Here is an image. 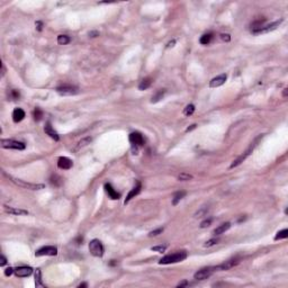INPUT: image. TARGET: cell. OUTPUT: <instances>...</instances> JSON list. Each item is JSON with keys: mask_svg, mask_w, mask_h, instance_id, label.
<instances>
[{"mask_svg": "<svg viewBox=\"0 0 288 288\" xmlns=\"http://www.w3.org/2000/svg\"><path fill=\"white\" fill-rule=\"evenodd\" d=\"M187 258V252L186 251H178L172 254H168V256L163 257L161 260L159 261L160 264H170V263H177V262H181Z\"/></svg>", "mask_w": 288, "mask_h": 288, "instance_id": "cell-1", "label": "cell"}, {"mask_svg": "<svg viewBox=\"0 0 288 288\" xmlns=\"http://www.w3.org/2000/svg\"><path fill=\"white\" fill-rule=\"evenodd\" d=\"M89 251H90V253L94 257H98V258L103 257L104 256L103 243L99 240H97V239H94V240L90 241V243H89Z\"/></svg>", "mask_w": 288, "mask_h": 288, "instance_id": "cell-2", "label": "cell"}, {"mask_svg": "<svg viewBox=\"0 0 288 288\" xmlns=\"http://www.w3.org/2000/svg\"><path fill=\"white\" fill-rule=\"evenodd\" d=\"M1 146L4 149H14V150H25L26 147L23 142L15 140H1Z\"/></svg>", "mask_w": 288, "mask_h": 288, "instance_id": "cell-3", "label": "cell"}, {"mask_svg": "<svg viewBox=\"0 0 288 288\" xmlns=\"http://www.w3.org/2000/svg\"><path fill=\"white\" fill-rule=\"evenodd\" d=\"M215 272V268L214 267H207V268H203L200 270H198L197 272H195L194 278L197 280H204L207 279L208 277H210Z\"/></svg>", "mask_w": 288, "mask_h": 288, "instance_id": "cell-4", "label": "cell"}, {"mask_svg": "<svg viewBox=\"0 0 288 288\" xmlns=\"http://www.w3.org/2000/svg\"><path fill=\"white\" fill-rule=\"evenodd\" d=\"M281 23H283V19H279V20H277V22H273V23H271V24H269V25H264V26H262L260 29L252 32V34H254V35H260V34H266V33L271 32V31H273V29H276Z\"/></svg>", "mask_w": 288, "mask_h": 288, "instance_id": "cell-5", "label": "cell"}, {"mask_svg": "<svg viewBox=\"0 0 288 288\" xmlns=\"http://www.w3.org/2000/svg\"><path fill=\"white\" fill-rule=\"evenodd\" d=\"M12 181L15 182L16 185L20 186V187H24V188H28V189L32 190H40L45 188V185L43 184H29V182H25L20 179H12Z\"/></svg>", "mask_w": 288, "mask_h": 288, "instance_id": "cell-6", "label": "cell"}, {"mask_svg": "<svg viewBox=\"0 0 288 288\" xmlns=\"http://www.w3.org/2000/svg\"><path fill=\"white\" fill-rule=\"evenodd\" d=\"M58 254V249L52 245H48V247H43V248L38 249L35 252L36 257H43V256H56Z\"/></svg>", "mask_w": 288, "mask_h": 288, "instance_id": "cell-7", "label": "cell"}, {"mask_svg": "<svg viewBox=\"0 0 288 288\" xmlns=\"http://www.w3.org/2000/svg\"><path fill=\"white\" fill-rule=\"evenodd\" d=\"M78 88L72 87V86H63V87L56 88V92L61 96H72L78 94Z\"/></svg>", "mask_w": 288, "mask_h": 288, "instance_id": "cell-8", "label": "cell"}, {"mask_svg": "<svg viewBox=\"0 0 288 288\" xmlns=\"http://www.w3.org/2000/svg\"><path fill=\"white\" fill-rule=\"evenodd\" d=\"M239 262H240V260H239V259H231V260L225 261V262H223L222 264H220V266H216V267H214V268H215V271L229 270V269L233 268V267H235L237 264H239Z\"/></svg>", "mask_w": 288, "mask_h": 288, "instance_id": "cell-9", "label": "cell"}, {"mask_svg": "<svg viewBox=\"0 0 288 288\" xmlns=\"http://www.w3.org/2000/svg\"><path fill=\"white\" fill-rule=\"evenodd\" d=\"M130 142L133 146H142L144 144V137L141 133L134 132L130 134Z\"/></svg>", "mask_w": 288, "mask_h": 288, "instance_id": "cell-10", "label": "cell"}, {"mask_svg": "<svg viewBox=\"0 0 288 288\" xmlns=\"http://www.w3.org/2000/svg\"><path fill=\"white\" fill-rule=\"evenodd\" d=\"M32 272H33V268L26 267V266H22V267H18V268L15 269V275H16L17 277H20V278L31 276Z\"/></svg>", "mask_w": 288, "mask_h": 288, "instance_id": "cell-11", "label": "cell"}, {"mask_svg": "<svg viewBox=\"0 0 288 288\" xmlns=\"http://www.w3.org/2000/svg\"><path fill=\"white\" fill-rule=\"evenodd\" d=\"M254 145H256V144H253V145H251V146H250V147H249V149H248V150L245 151L244 153H243V154H242V155H241L240 158H237V160H235V161H233V163H232V164H231V166H230V169H233L234 167H237V166H239V164H241L242 162L244 161L245 159H247V158H248V157H249V155H250V153H251V152H252V151H253V147H254Z\"/></svg>", "mask_w": 288, "mask_h": 288, "instance_id": "cell-12", "label": "cell"}, {"mask_svg": "<svg viewBox=\"0 0 288 288\" xmlns=\"http://www.w3.org/2000/svg\"><path fill=\"white\" fill-rule=\"evenodd\" d=\"M72 166H73V162L72 160H70L67 157H60L59 160H58V167L60 169H63V170H69L71 169Z\"/></svg>", "mask_w": 288, "mask_h": 288, "instance_id": "cell-13", "label": "cell"}, {"mask_svg": "<svg viewBox=\"0 0 288 288\" xmlns=\"http://www.w3.org/2000/svg\"><path fill=\"white\" fill-rule=\"evenodd\" d=\"M226 79H227V75L226 74L218 75V77H216V78H214V79L210 80V82H209V87L210 88L220 87V86H222V84H224Z\"/></svg>", "mask_w": 288, "mask_h": 288, "instance_id": "cell-14", "label": "cell"}, {"mask_svg": "<svg viewBox=\"0 0 288 288\" xmlns=\"http://www.w3.org/2000/svg\"><path fill=\"white\" fill-rule=\"evenodd\" d=\"M44 132H45V133H46V134H48L51 138H53L54 141H59L60 140L59 134L54 131V128L52 127L51 123L50 122H48L46 124H45V126H44Z\"/></svg>", "mask_w": 288, "mask_h": 288, "instance_id": "cell-15", "label": "cell"}, {"mask_svg": "<svg viewBox=\"0 0 288 288\" xmlns=\"http://www.w3.org/2000/svg\"><path fill=\"white\" fill-rule=\"evenodd\" d=\"M4 208L7 213L12 214V215H28V210H26V209L10 207V206H7V205H5Z\"/></svg>", "mask_w": 288, "mask_h": 288, "instance_id": "cell-16", "label": "cell"}, {"mask_svg": "<svg viewBox=\"0 0 288 288\" xmlns=\"http://www.w3.org/2000/svg\"><path fill=\"white\" fill-rule=\"evenodd\" d=\"M25 118V111L22 108H16L12 111V121L15 123H19Z\"/></svg>", "mask_w": 288, "mask_h": 288, "instance_id": "cell-17", "label": "cell"}, {"mask_svg": "<svg viewBox=\"0 0 288 288\" xmlns=\"http://www.w3.org/2000/svg\"><path fill=\"white\" fill-rule=\"evenodd\" d=\"M105 190H106V193L108 194V196H109L111 199H119V197H121V194L117 193V191L113 188V186H111V184H106V185H105Z\"/></svg>", "mask_w": 288, "mask_h": 288, "instance_id": "cell-18", "label": "cell"}, {"mask_svg": "<svg viewBox=\"0 0 288 288\" xmlns=\"http://www.w3.org/2000/svg\"><path fill=\"white\" fill-rule=\"evenodd\" d=\"M140 191H141V184H140V182H137L134 188H133V189H132L130 193H128L126 199H125V201H124V204L126 205L127 203H128V201H130L132 198H134L136 195H138V194H140Z\"/></svg>", "mask_w": 288, "mask_h": 288, "instance_id": "cell-19", "label": "cell"}, {"mask_svg": "<svg viewBox=\"0 0 288 288\" xmlns=\"http://www.w3.org/2000/svg\"><path fill=\"white\" fill-rule=\"evenodd\" d=\"M230 227H231V223L226 222V223L220 225L218 227H216V229L214 230L213 234H214V235H221V234H223V233L226 232L227 230H230Z\"/></svg>", "mask_w": 288, "mask_h": 288, "instance_id": "cell-20", "label": "cell"}, {"mask_svg": "<svg viewBox=\"0 0 288 288\" xmlns=\"http://www.w3.org/2000/svg\"><path fill=\"white\" fill-rule=\"evenodd\" d=\"M152 84V79L151 78H145L141 81V83L138 84V90H146L147 88Z\"/></svg>", "mask_w": 288, "mask_h": 288, "instance_id": "cell-21", "label": "cell"}, {"mask_svg": "<svg viewBox=\"0 0 288 288\" xmlns=\"http://www.w3.org/2000/svg\"><path fill=\"white\" fill-rule=\"evenodd\" d=\"M35 285L36 287H44V284L42 283V272L40 268L35 270Z\"/></svg>", "mask_w": 288, "mask_h": 288, "instance_id": "cell-22", "label": "cell"}, {"mask_svg": "<svg viewBox=\"0 0 288 288\" xmlns=\"http://www.w3.org/2000/svg\"><path fill=\"white\" fill-rule=\"evenodd\" d=\"M185 196H186V191H177V193L174 195V198H172V205L176 206Z\"/></svg>", "mask_w": 288, "mask_h": 288, "instance_id": "cell-23", "label": "cell"}, {"mask_svg": "<svg viewBox=\"0 0 288 288\" xmlns=\"http://www.w3.org/2000/svg\"><path fill=\"white\" fill-rule=\"evenodd\" d=\"M91 141H92V138H91L90 136L83 137L82 140H80L79 142H78V144H77V147H75V150H79V149H81V147H83V146H86V145H88V144H90Z\"/></svg>", "mask_w": 288, "mask_h": 288, "instance_id": "cell-24", "label": "cell"}, {"mask_svg": "<svg viewBox=\"0 0 288 288\" xmlns=\"http://www.w3.org/2000/svg\"><path fill=\"white\" fill-rule=\"evenodd\" d=\"M212 38H213V34H204L199 38V43L203 44V45H207V44L210 43Z\"/></svg>", "mask_w": 288, "mask_h": 288, "instance_id": "cell-25", "label": "cell"}, {"mask_svg": "<svg viewBox=\"0 0 288 288\" xmlns=\"http://www.w3.org/2000/svg\"><path fill=\"white\" fill-rule=\"evenodd\" d=\"M70 42H71L70 36H68V35H59L58 36V43H59L60 45H65V44L70 43Z\"/></svg>", "mask_w": 288, "mask_h": 288, "instance_id": "cell-26", "label": "cell"}, {"mask_svg": "<svg viewBox=\"0 0 288 288\" xmlns=\"http://www.w3.org/2000/svg\"><path fill=\"white\" fill-rule=\"evenodd\" d=\"M287 237H288V230L284 229L277 233L276 237H275V240L278 241V240H281V239H287Z\"/></svg>", "mask_w": 288, "mask_h": 288, "instance_id": "cell-27", "label": "cell"}, {"mask_svg": "<svg viewBox=\"0 0 288 288\" xmlns=\"http://www.w3.org/2000/svg\"><path fill=\"white\" fill-rule=\"evenodd\" d=\"M164 94H166V90H160L159 92H157V95L152 97V100H151V103H152V104H155V103H158V101H160V100H161V99L163 98Z\"/></svg>", "mask_w": 288, "mask_h": 288, "instance_id": "cell-28", "label": "cell"}, {"mask_svg": "<svg viewBox=\"0 0 288 288\" xmlns=\"http://www.w3.org/2000/svg\"><path fill=\"white\" fill-rule=\"evenodd\" d=\"M194 111H195V105L189 104V105H187V106L185 107V109H184V115H185V116H190V115L194 114Z\"/></svg>", "mask_w": 288, "mask_h": 288, "instance_id": "cell-29", "label": "cell"}, {"mask_svg": "<svg viewBox=\"0 0 288 288\" xmlns=\"http://www.w3.org/2000/svg\"><path fill=\"white\" fill-rule=\"evenodd\" d=\"M194 177L191 176V174L182 172V174H180L179 176H178V180H180V181H188V180H191Z\"/></svg>", "mask_w": 288, "mask_h": 288, "instance_id": "cell-30", "label": "cell"}, {"mask_svg": "<svg viewBox=\"0 0 288 288\" xmlns=\"http://www.w3.org/2000/svg\"><path fill=\"white\" fill-rule=\"evenodd\" d=\"M50 181H51L52 185L54 186H60L61 184H62V179H61V177H59L58 174H54V176H52L51 179H50Z\"/></svg>", "mask_w": 288, "mask_h": 288, "instance_id": "cell-31", "label": "cell"}, {"mask_svg": "<svg viewBox=\"0 0 288 288\" xmlns=\"http://www.w3.org/2000/svg\"><path fill=\"white\" fill-rule=\"evenodd\" d=\"M218 242H220V240H218L217 237H213V239H210V240L206 241L204 247H205V248H209V247H213V245L217 244Z\"/></svg>", "mask_w": 288, "mask_h": 288, "instance_id": "cell-32", "label": "cell"}, {"mask_svg": "<svg viewBox=\"0 0 288 288\" xmlns=\"http://www.w3.org/2000/svg\"><path fill=\"white\" fill-rule=\"evenodd\" d=\"M42 117H43V111H41L40 108H35V111H34V119L37 121V122H40Z\"/></svg>", "mask_w": 288, "mask_h": 288, "instance_id": "cell-33", "label": "cell"}, {"mask_svg": "<svg viewBox=\"0 0 288 288\" xmlns=\"http://www.w3.org/2000/svg\"><path fill=\"white\" fill-rule=\"evenodd\" d=\"M152 251H155V252H164L167 250V245H155V247H152L151 248Z\"/></svg>", "mask_w": 288, "mask_h": 288, "instance_id": "cell-34", "label": "cell"}, {"mask_svg": "<svg viewBox=\"0 0 288 288\" xmlns=\"http://www.w3.org/2000/svg\"><path fill=\"white\" fill-rule=\"evenodd\" d=\"M212 218H206L205 221H203L200 223V227L201 229H206V227H208V226H210V224H212Z\"/></svg>", "mask_w": 288, "mask_h": 288, "instance_id": "cell-35", "label": "cell"}, {"mask_svg": "<svg viewBox=\"0 0 288 288\" xmlns=\"http://www.w3.org/2000/svg\"><path fill=\"white\" fill-rule=\"evenodd\" d=\"M207 210H208V207H203V208L200 209V210H198L197 213L195 214V217H201L204 216L206 213H207Z\"/></svg>", "mask_w": 288, "mask_h": 288, "instance_id": "cell-36", "label": "cell"}, {"mask_svg": "<svg viewBox=\"0 0 288 288\" xmlns=\"http://www.w3.org/2000/svg\"><path fill=\"white\" fill-rule=\"evenodd\" d=\"M162 232H163V227H160V229H158V230L151 231V232L149 233V237H157V235H159V234H161Z\"/></svg>", "mask_w": 288, "mask_h": 288, "instance_id": "cell-37", "label": "cell"}, {"mask_svg": "<svg viewBox=\"0 0 288 288\" xmlns=\"http://www.w3.org/2000/svg\"><path fill=\"white\" fill-rule=\"evenodd\" d=\"M14 272H15V270H14V269H12V267H8V268L5 270V276H7V277H8V276H12Z\"/></svg>", "mask_w": 288, "mask_h": 288, "instance_id": "cell-38", "label": "cell"}, {"mask_svg": "<svg viewBox=\"0 0 288 288\" xmlns=\"http://www.w3.org/2000/svg\"><path fill=\"white\" fill-rule=\"evenodd\" d=\"M221 38L224 42H230L231 41V35L230 34H221Z\"/></svg>", "mask_w": 288, "mask_h": 288, "instance_id": "cell-39", "label": "cell"}, {"mask_svg": "<svg viewBox=\"0 0 288 288\" xmlns=\"http://www.w3.org/2000/svg\"><path fill=\"white\" fill-rule=\"evenodd\" d=\"M6 263H7V259H6V257L4 254H1V257H0V266L4 267Z\"/></svg>", "mask_w": 288, "mask_h": 288, "instance_id": "cell-40", "label": "cell"}, {"mask_svg": "<svg viewBox=\"0 0 288 288\" xmlns=\"http://www.w3.org/2000/svg\"><path fill=\"white\" fill-rule=\"evenodd\" d=\"M35 26H36V29H37L38 32H41V31L43 29V23H42V22H36Z\"/></svg>", "mask_w": 288, "mask_h": 288, "instance_id": "cell-41", "label": "cell"}, {"mask_svg": "<svg viewBox=\"0 0 288 288\" xmlns=\"http://www.w3.org/2000/svg\"><path fill=\"white\" fill-rule=\"evenodd\" d=\"M188 285H189V283H188L187 280H182L181 283H179V284L177 285V287H180V288H181V287H186V286H188Z\"/></svg>", "mask_w": 288, "mask_h": 288, "instance_id": "cell-42", "label": "cell"}, {"mask_svg": "<svg viewBox=\"0 0 288 288\" xmlns=\"http://www.w3.org/2000/svg\"><path fill=\"white\" fill-rule=\"evenodd\" d=\"M12 98H15V99L19 98V92L17 90H12Z\"/></svg>", "mask_w": 288, "mask_h": 288, "instance_id": "cell-43", "label": "cell"}, {"mask_svg": "<svg viewBox=\"0 0 288 288\" xmlns=\"http://www.w3.org/2000/svg\"><path fill=\"white\" fill-rule=\"evenodd\" d=\"M89 36H90V37H97V36H99V32H97V31H92V32L89 33Z\"/></svg>", "mask_w": 288, "mask_h": 288, "instance_id": "cell-44", "label": "cell"}, {"mask_svg": "<svg viewBox=\"0 0 288 288\" xmlns=\"http://www.w3.org/2000/svg\"><path fill=\"white\" fill-rule=\"evenodd\" d=\"M174 44H176V41L172 40V41H171V42H169V43H168V45H167V48H174Z\"/></svg>", "mask_w": 288, "mask_h": 288, "instance_id": "cell-45", "label": "cell"}, {"mask_svg": "<svg viewBox=\"0 0 288 288\" xmlns=\"http://www.w3.org/2000/svg\"><path fill=\"white\" fill-rule=\"evenodd\" d=\"M196 126H197L196 124H193V125H190V127H188V128L186 130V132H190V131L195 130V128H196Z\"/></svg>", "mask_w": 288, "mask_h": 288, "instance_id": "cell-46", "label": "cell"}, {"mask_svg": "<svg viewBox=\"0 0 288 288\" xmlns=\"http://www.w3.org/2000/svg\"><path fill=\"white\" fill-rule=\"evenodd\" d=\"M287 95H288V89L286 88V89H284V92H283V96L284 97H287Z\"/></svg>", "mask_w": 288, "mask_h": 288, "instance_id": "cell-47", "label": "cell"}, {"mask_svg": "<svg viewBox=\"0 0 288 288\" xmlns=\"http://www.w3.org/2000/svg\"><path fill=\"white\" fill-rule=\"evenodd\" d=\"M81 287H88V284L87 283H82V284L79 285V288H81Z\"/></svg>", "mask_w": 288, "mask_h": 288, "instance_id": "cell-48", "label": "cell"}, {"mask_svg": "<svg viewBox=\"0 0 288 288\" xmlns=\"http://www.w3.org/2000/svg\"><path fill=\"white\" fill-rule=\"evenodd\" d=\"M1 69H2V72H1V75H4V74H5V71H6V70H5L4 64H1Z\"/></svg>", "mask_w": 288, "mask_h": 288, "instance_id": "cell-49", "label": "cell"}, {"mask_svg": "<svg viewBox=\"0 0 288 288\" xmlns=\"http://www.w3.org/2000/svg\"><path fill=\"white\" fill-rule=\"evenodd\" d=\"M114 264H116V261H115V260H111V266H114Z\"/></svg>", "mask_w": 288, "mask_h": 288, "instance_id": "cell-50", "label": "cell"}]
</instances>
